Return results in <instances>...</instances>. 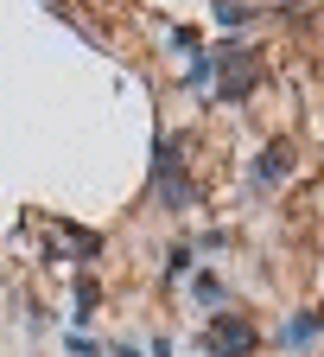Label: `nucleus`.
Returning a JSON list of instances; mask_svg holds the SVG:
<instances>
[{"mask_svg":"<svg viewBox=\"0 0 324 357\" xmlns=\"http://www.w3.org/2000/svg\"><path fill=\"white\" fill-rule=\"evenodd\" d=\"M153 178H159V192H165V204H172V211H184V204L197 198V185H191V178H184V166H178V141H159Z\"/></svg>","mask_w":324,"mask_h":357,"instance_id":"nucleus-1","label":"nucleus"},{"mask_svg":"<svg viewBox=\"0 0 324 357\" xmlns=\"http://www.w3.org/2000/svg\"><path fill=\"white\" fill-rule=\"evenodd\" d=\"M204 351H210V357H248V351H254V326L236 319V312H222V319L210 326V338H204Z\"/></svg>","mask_w":324,"mask_h":357,"instance_id":"nucleus-2","label":"nucleus"},{"mask_svg":"<svg viewBox=\"0 0 324 357\" xmlns=\"http://www.w3.org/2000/svg\"><path fill=\"white\" fill-rule=\"evenodd\" d=\"M286 166H293V153H286V147H267V153L254 160V185H261V192H267V185H280Z\"/></svg>","mask_w":324,"mask_h":357,"instance_id":"nucleus-3","label":"nucleus"},{"mask_svg":"<svg viewBox=\"0 0 324 357\" xmlns=\"http://www.w3.org/2000/svg\"><path fill=\"white\" fill-rule=\"evenodd\" d=\"M318 332H324V312H299V319H286V332H280V344H293V351H299V344H311Z\"/></svg>","mask_w":324,"mask_h":357,"instance_id":"nucleus-4","label":"nucleus"},{"mask_svg":"<svg viewBox=\"0 0 324 357\" xmlns=\"http://www.w3.org/2000/svg\"><path fill=\"white\" fill-rule=\"evenodd\" d=\"M191 300H197V306H222V281H216V275H197V281H191Z\"/></svg>","mask_w":324,"mask_h":357,"instance_id":"nucleus-5","label":"nucleus"}]
</instances>
